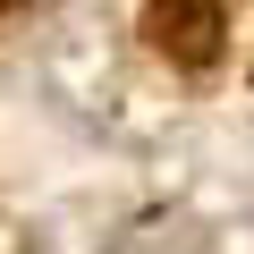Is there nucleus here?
I'll list each match as a JSON object with an SVG mask.
<instances>
[{"mask_svg":"<svg viewBox=\"0 0 254 254\" xmlns=\"http://www.w3.org/2000/svg\"><path fill=\"white\" fill-rule=\"evenodd\" d=\"M153 43L161 51H178V60H212L220 51V9L212 0H153Z\"/></svg>","mask_w":254,"mask_h":254,"instance_id":"1","label":"nucleus"},{"mask_svg":"<svg viewBox=\"0 0 254 254\" xmlns=\"http://www.w3.org/2000/svg\"><path fill=\"white\" fill-rule=\"evenodd\" d=\"M0 9H9V0H0Z\"/></svg>","mask_w":254,"mask_h":254,"instance_id":"2","label":"nucleus"}]
</instances>
